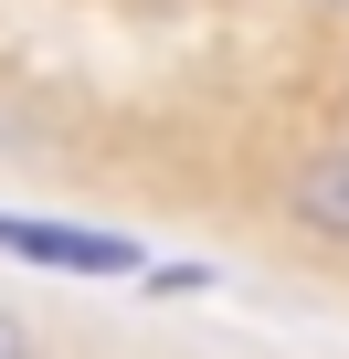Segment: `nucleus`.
<instances>
[{
  "label": "nucleus",
  "mask_w": 349,
  "mask_h": 359,
  "mask_svg": "<svg viewBox=\"0 0 349 359\" xmlns=\"http://www.w3.org/2000/svg\"><path fill=\"white\" fill-rule=\"evenodd\" d=\"M0 254L43 264V275H138L148 254L127 233H85V222H32V212H0Z\"/></svg>",
  "instance_id": "nucleus-1"
},
{
  "label": "nucleus",
  "mask_w": 349,
  "mask_h": 359,
  "mask_svg": "<svg viewBox=\"0 0 349 359\" xmlns=\"http://www.w3.org/2000/svg\"><path fill=\"white\" fill-rule=\"evenodd\" d=\"M286 212H296L307 233H328V243H349V148H328L317 169H296V191H286Z\"/></svg>",
  "instance_id": "nucleus-2"
},
{
  "label": "nucleus",
  "mask_w": 349,
  "mask_h": 359,
  "mask_svg": "<svg viewBox=\"0 0 349 359\" xmlns=\"http://www.w3.org/2000/svg\"><path fill=\"white\" fill-rule=\"evenodd\" d=\"M0 359H32V327H22V306H0Z\"/></svg>",
  "instance_id": "nucleus-3"
}]
</instances>
